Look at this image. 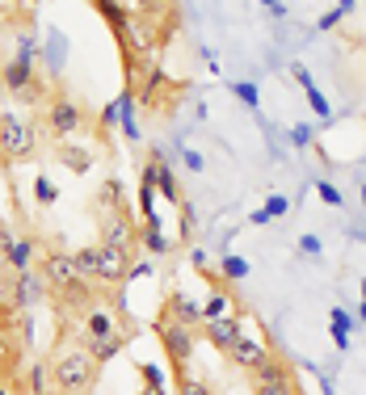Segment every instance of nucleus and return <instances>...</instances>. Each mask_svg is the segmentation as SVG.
Wrapping results in <instances>:
<instances>
[{
	"instance_id": "obj_1",
	"label": "nucleus",
	"mask_w": 366,
	"mask_h": 395,
	"mask_svg": "<svg viewBox=\"0 0 366 395\" xmlns=\"http://www.w3.org/2000/svg\"><path fill=\"white\" fill-rule=\"evenodd\" d=\"M97 358L80 345V341H60L55 358L46 362V374H51V387L60 395H89V387L97 383Z\"/></svg>"
},
{
	"instance_id": "obj_2",
	"label": "nucleus",
	"mask_w": 366,
	"mask_h": 395,
	"mask_svg": "<svg viewBox=\"0 0 366 395\" xmlns=\"http://www.w3.org/2000/svg\"><path fill=\"white\" fill-rule=\"evenodd\" d=\"M127 341V328L118 324L114 307H89L84 311V328H80V345L97 358V362H110Z\"/></svg>"
},
{
	"instance_id": "obj_3",
	"label": "nucleus",
	"mask_w": 366,
	"mask_h": 395,
	"mask_svg": "<svg viewBox=\"0 0 366 395\" xmlns=\"http://www.w3.org/2000/svg\"><path fill=\"white\" fill-rule=\"evenodd\" d=\"M34 151V127L13 118V114H0V156L5 160H26Z\"/></svg>"
},
{
	"instance_id": "obj_4",
	"label": "nucleus",
	"mask_w": 366,
	"mask_h": 395,
	"mask_svg": "<svg viewBox=\"0 0 366 395\" xmlns=\"http://www.w3.org/2000/svg\"><path fill=\"white\" fill-rule=\"evenodd\" d=\"M194 341H198L194 324H181V320H173V315L165 311V320H161V345L169 349V358H173L177 366H185V362H190V353H194Z\"/></svg>"
},
{
	"instance_id": "obj_5",
	"label": "nucleus",
	"mask_w": 366,
	"mask_h": 395,
	"mask_svg": "<svg viewBox=\"0 0 366 395\" xmlns=\"http://www.w3.org/2000/svg\"><path fill=\"white\" fill-rule=\"evenodd\" d=\"M34 55H17V59H9L5 68H0V84H5L9 93H17L21 101H34Z\"/></svg>"
},
{
	"instance_id": "obj_6",
	"label": "nucleus",
	"mask_w": 366,
	"mask_h": 395,
	"mask_svg": "<svg viewBox=\"0 0 366 395\" xmlns=\"http://www.w3.org/2000/svg\"><path fill=\"white\" fill-rule=\"evenodd\" d=\"M156 46H161L156 21H152V17H139V13H131V21H127V34H122V50H127V55H156Z\"/></svg>"
},
{
	"instance_id": "obj_7",
	"label": "nucleus",
	"mask_w": 366,
	"mask_h": 395,
	"mask_svg": "<svg viewBox=\"0 0 366 395\" xmlns=\"http://www.w3.org/2000/svg\"><path fill=\"white\" fill-rule=\"evenodd\" d=\"M80 122H84V114H80L76 101H68V97H55V101H51L46 127H51V135H55V139H72V135L80 131Z\"/></svg>"
},
{
	"instance_id": "obj_8",
	"label": "nucleus",
	"mask_w": 366,
	"mask_h": 395,
	"mask_svg": "<svg viewBox=\"0 0 366 395\" xmlns=\"http://www.w3.org/2000/svg\"><path fill=\"white\" fill-rule=\"evenodd\" d=\"M97 248H101L97 282H127L131 277V252L127 248H114V244H97Z\"/></svg>"
},
{
	"instance_id": "obj_9",
	"label": "nucleus",
	"mask_w": 366,
	"mask_h": 395,
	"mask_svg": "<svg viewBox=\"0 0 366 395\" xmlns=\"http://www.w3.org/2000/svg\"><path fill=\"white\" fill-rule=\"evenodd\" d=\"M42 277L51 282V291H60V286H68V282H76L80 273H76V265H72V252H51V257L42 261Z\"/></svg>"
},
{
	"instance_id": "obj_10",
	"label": "nucleus",
	"mask_w": 366,
	"mask_h": 395,
	"mask_svg": "<svg viewBox=\"0 0 366 395\" xmlns=\"http://www.w3.org/2000/svg\"><path fill=\"white\" fill-rule=\"evenodd\" d=\"M152 173H156V194L169 198V206H181V185H177V173L165 164V156H161V151L152 156Z\"/></svg>"
},
{
	"instance_id": "obj_11",
	"label": "nucleus",
	"mask_w": 366,
	"mask_h": 395,
	"mask_svg": "<svg viewBox=\"0 0 366 395\" xmlns=\"http://www.w3.org/2000/svg\"><path fill=\"white\" fill-rule=\"evenodd\" d=\"M202 328H206V341H211L215 349H223V353H228V349L240 341V336H244V332H240V324H236L232 315H223V320H211V324H202Z\"/></svg>"
},
{
	"instance_id": "obj_12",
	"label": "nucleus",
	"mask_w": 366,
	"mask_h": 395,
	"mask_svg": "<svg viewBox=\"0 0 366 395\" xmlns=\"http://www.w3.org/2000/svg\"><path fill=\"white\" fill-rule=\"evenodd\" d=\"M228 358H232L236 366H244V370H257V366L266 362L270 353H266V345H257L253 336H240V341H236V345L228 349Z\"/></svg>"
},
{
	"instance_id": "obj_13",
	"label": "nucleus",
	"mask_w": 366,
	"mask_h": 395,
	"mask_svg": "<svg viewBox=\"0 0 366 395\" xmlns=\"http://www.w3.org/2000/svg\"><path fill=\"white\" fill-rule=\"evenodd\" d=\"M135 240V228H131V219L118 210L110 223H106V228H101V244H114V248H127Z\"/></svg>"
},
{
	"instance_id": "obj_14",
	"label": "nucleus",
	"mask_w": 366,
	"mask_h": 395,
	"mask_svg": "<svg viewBox=\"0 0 366 395\" xmlns=\"http://www.w3.org/2000/svg\"><path fill=\"white\" fill-rule=\"evenodd\" d=\"M55 295H60V303H64L68 311H80V307H89V299H93V282L76 277V282H68V286H60Z\"/></svg>"
},
{
	"instance_id": "obj_15",
	"label": "nucleus",
	"mask_w": 366,
	"mask_h": 395,
	"mask_svg": "<svg viewBox=\"0 0 366 395\" xmlns=\"http://www.w3.org/2000/svg\"><path fill=\"white\" fill-rule=\"evenodd\" d=\"M165 93H173V84H169V76H165L161 68H156V72L147 76V84L139 89V101L152 105V109H161V105H165Z\"/></svg>"
},
{
	"instance_id": "obj_16",
	"label": "nucleus",
	"mask_w": 366,
	"mask_h": 395,
	"mask_svg": "<svg viewBox=\"0 0 366 395\" xmlns=\"http://www.w3.org/2000/svg\"><path fill=\"white\" fill-rule=\"evenodd\" d=\"M93 5H97V13L101 17H106L110 21V30H114V38L122 42V34H127V21H131V13L118 5V0H93Z\"/></svg>"
},
{
	"instance_id": "obj_17",
	"label": "nucleus",
	"mask_w": 366,
	"mask_h": 395,
	"mask_svg": "<svg viewBox=\"0 0 366 395\" xmlns=\"http://www.w3.org/2000/svg\"><path fill=\"white\" fill-rule=\"evenodd\" d=\"M253 395H299V391H295V378L278 370L274 378H253Z\"/></svg>"
},
{
	"instance_id": "obj_18",
	"label": "nucleus",
	"mask_w": 366,
	"mask_h": 395,
	"mask_svg": "<svg viewBox=\"0 0 366 395\" xmlns=\"http://www.w3.org/2000/svg\"><path fill=\"white\" fill-rule=\"evenodd\" d=\"M72 265H76V273H80L84 282H97V269H101V248H97V244H89V248L72 252Z\"/></svg>"
},
{
	"instance_id": "obj_19",
	"label": "nucleus",
	"mask_w": 366,
	"mask_h": 395,
	"mask_svg": "<svg viewBox=\"0 0 366 395\" xmlns=\"http://www.w3.org/2000/svg\"><path fill=\"white\" fill-rule=\"evenodd\" d=\"M169 315L181 320V324H194V328L202 324V307H194L185 295H173V299H169Z\"/></svg>"
},
{
	"instance_id": "obj_20",
	"label": "nucleus",
	"mask_w": 366,
	"mask_h": 395,
	"mask_svg": "<svg viewBox=\"0 0 366 395\" xmlns=\"http://www.w3.org/2000/svg\"><path fill=\"white\" fill-rule=\"evenodd\" d=\"M349 324H354L349 311H345V307H333V315H329V332H333V345H337V349L349 345Z\"/></svg>"
},
{
	"instance_id": "obj_21",
	"label": "nucleus",
	"mask_w": 366,
	"mask_h": 395,
	"mask_svg": "<svg viewBox=\"0 0 366 395\" xmlns=\"http://www.w3.org/2000/svg\"><path fill=\"white\" fill-rule=\"evenodd\" d=\"M30 261H34V244L30 240H13V252H9L13 273H30Z\"/></svg>"
},
{
	"instance_id": "obj_22",
	"label": "nucleus",
	"mask_w": 366,
	"mask_h": 395,
	"mask_svg": "<svg viewBox=\"0 0 366 395\" xmlns=\"http://www.w3.org/2000/svg\"><path fill=\"white\" fill-rule=\"evenodd\" d=\"M223 315H228V295H223V291H215L211 299H206V307H202V324L223 320Z\"/></svg>"
},
{
	"instance_id": "obj_23",
	"label": "nucleus",
	"mask_w": 366,
	"mask_h": 395,
	"mask_svg": "<svg viewBox=\"0 0 366 395\" xmlns=\"http://www.w3.org/2000/svg\"><path fill=\"white\" fill-rule=\"evenodd\" d=\"M139 236H143V244H147L152 252H169V248H173V240H165V236H161V228H152V223H143Z\"/></svg>"
},
{
	"instance_id": "obj_24",
	"label": "nucleus",
	"mask_w": 366,
	"mask_h": 395,
	"mask_svg": "<svg viewBox=\"0 0 366 395\" xmlns=\"http://www.w3.org/2000/svg\"><path fill=\"white\" fill-rule=\"evenodd\" d=\"M64 164L72 168V173H89V164H93V160H89L84 147H72V143H68V147H64Z\"/></svg>"
},
{
	"instance_id": "obj_25",
	"label": "nucleus",
	"mask_w": 366,
	"mask_h": 395,
	"mask_svg": "<svg viewBox=\"0 0 366 395\" xmlns=\"http://www.w3.org/2000/svg\"><path fill=\"white\" fill-rule=\"evenodd\" d=\"M219 265H223V269H219V273H223V277H228V282H240V277H244V273H248V261H244V257H236V252H232V257H223V261H219Z\"/></svg>"
},
{
	"instance_id": "obj_26",
	"label": "nucleus",
	"mask_w": 366,
	"mask_h": 395,
	"mask_svg": "<svg viewBox=\"0 0 366 395\" xmlns=\"http://www.w3.org/2000/svg\"><path fill=\"white\" fill-rule=\"evenodd\" d=\"M177 395H211V387L194 374H177Z\"/></svg>"
},
{
	"instance_id": "obj_27",
	"label": "nucleus",
	"mask_w": 366,
	"mask_h": 395,
	"mask_svg": "<svg viewBox=\"0 0 366 395\" xmlns=\"http://www.w3.org/2000/svg\"><path fill=\"white\" fill-rule=\"evenodd\" d=\"M135 13L139 17H161V13H169V0H135Z\"/></svg>"
},
{
	"instance_id": "obj_28",
	"label": "nucleus",
	"mask_w": 366,
	"mask_h": 395,
	"mask_svg": "<svg viewBox=\"0 0 366 395\" xmlns=\"http://www.w3.org/2000/svg\"><path fill=\"white\" fill-rule=\"evenodd\" d=\"M232 93L248 105V109H257L261 105V93H257V84H248V80H240V84H232Z\"/></svg>"
},
{
	"instance_id": "obj_29",
	"label": "nucleus",
	"mask_w": 366,
	"mask_h": 395,
	"mask_svg": "<svg viewBox=\"0 0 366 395\" xmlns=\"http://www.w3.org/2000/svg\"><path fill=\"white\" fill-rule=\"evenodd\" d=\"M34 198H38L42 206H51V202H55L60 194H55V185H51L46 177H34Z\"/></svg>"
},
{
	"instance_id": "obj_30",
	"label": "nucleus",
	"mask_w": 366,
	"mask_h": 395,
	"mask_svg": "<svg viewBox=\"0 0 366 395\" xmlns=\"http://www.w3.org/2000/svg\"><path fill=\"white\" fill-rule=\"evenodd\" d=\"M286 206H291L286 198L270 194V198H266V206H261V214H266V219H282V214H286Z\"/></svg>"
},
{
	"instance_id": "obj_31",
	"label": "nucleus",
	"mask_w": 366,
	"mask_h": 395,
	"mask_svg": "<svg viewBox=\"0 0 366 395\" xmlns=\"http://www.w3.org/2000/svg\"><path fill=\"white\" fill-rule=\"evenodd\" d=\"M307 105H311V109H316V114H320V118H329V97H324L320 89H307Z\"/></svg>"
},
{
	"instance_id": "obj_32",
	"label": "nucleus",
	"mask_w": 366,
	"mask_h": 395,
	"mask_svg": "<svg viewBox=\"0 0 366 395\" xmlns=\"http://www.w3.org/2000/svg\"><path fill=\"white\" fill-rule=\"evenodd\" d=\"M139 370H143V383H147V387H165V370H161V366H152V362H143Z\"/></svg>"
},
{
	"instance_id": "obj_33",
	"label": "nucleus",
	"mask_w": 366,
	"mask_h": 395,
	"mask_svg": "<svg viewBox=\"0 0 366 395\" xmlns=\"http://www.w3.org/2000/svg\"><path fill=\"white\" fill-rule=\"evenodd\" d=\"M9 252H13V232L0 223V265H9Z\"/></svg>"
},
{
	"instance_id": "obj_34",
	"label": "nucleus",
	"mask_w": 366,
	"mask_h": 395,
	"mask_svg": "<svg viewBox=\"0 0 366 395\" xmlns=\"http://www.w3.org/2000/svg\"><path fill=\"white\" fill-rule=\"evenodd\" d=\"M101 202H106L110 210H118V181H106V185H101V194H97Z\"/></svg>"
},
{
	"instance_id": "obj_35",
	"label": "nucleus",
	"mask_w": 366,
	"mask_h": 395,
	"mask_svg": "<svg viewBox=\"0 0 366 395\" xmlns=\"http://www.w3.org/2000/svg\"><path fill=\"white\" fill-rule=\"evenodd\" d=\"M316 190H320V202H329V206H341V190H337V185H329V181H320Z\"/></svg>"
},
{
	"instance_id": "obj_36",
	"label": "nucleus",
	"mask_w": 366,
	"mask_h": 395,
	"mask_svg": "<svg viewBox=\"0 0 366 395\" xmlns=\"http://www.w3.org/2000/svg\"><path fill=\"white\" fill-rule=\"evenodd\" d=\"M299 252H307V257H320V240L311 236V232H303V236H299Z\"/></svg>"
},
{
	"instance_id": "obj_37",
	"label": "nucleus",
	"mask_w": 366,
	"mask_h": 395,
	"mask_svg": "<svg viewBox=\"0 0 366 395\" xmlns=\"http://www.w3.org/2000/svg\"><path fill=\"white\" fill-rule=\"evenodd\" d=\"M291 143H295V147H307V143H311V127H307V122H299V127L291 131Z\"/></svg>"
},
{
	"instance_id": "obj_38",
	"label": "nucleus",
	"mask_w": 366,
	"mask_h": 395,
	"mask_svg": "<svg viewBox=\"0 0 366 395\" xmlns=\"http://www.w3.org/2000/svg\"><path fill=\"white\" fill-rule=\"evenodd\" d=\"M291 76H295V80H299L303 89H316V80H311V72H307L303 64H295V68H291Z\"/></svg>"
},
{
	"instance_id": "obj_39",
	"label": "nucleus",
	"mask_w": 366,
	"mask_h": 395,
	"mask_svg": "<svg viewBox=\"0 0 366 395\" xmlns=\"http://www.w3.org/2000/svg\"><path fill=\"white\" fill-rule=\"evenodd\" d=\"M181 156H185V168H194V173H202V156H198V151H190V147H185Z\"/></svg>"
},
{
	"instance_id": "obj_40",
	"label": "nucleus",
	"mask_w": 366,
	"mask_h": 395,
	"mask_svg": "<svg viewBox=\"0 0 366 395\" xmlns=\"http://www.w3.org/2000/svg\"><path fill=\"white\" fill-rule=\"evenodd\" d=\"M337 21H341V9H333V13H324V17H320V30H333Z\"/></svg>"
},
{
	"instance_id": "obj_41",
	"label": "nucleus",
	"mask_w": 366,
	"mask_h": 395,
	"mask_svg": "<svg viewBox=\"0 0 366 395\" xmlns=\"http://www.w3.org/2000/svg\"><path fill=\"white\" fill-rule=\"evenodd\" d=\"M139 395H169V391H165V387H147V383H143V391H139Z\"/></svg>"
},
{
	"instance_id": "obj_42",
	"label": "nucleus",
	"mask_w": 366,
	"mask_h": 395,
	"mask_svg": "<svg viewBox=\"0 0 366 395\" xmlns=\"http://www.w3.org/2000/svg\"><path fill=\"white\" fill-rule=\"evenodd\" d=\"M261 5H270V13H282V5H278V0H261Z\"/></svg>"
},
{
	"instance_id": "obj_43",
	"label": "nucleus",
	"mask_w": 366,
	"mask_h": 395,
	"mask_svg": "<svg viewBox=\"0 0 366 395\" xmlns=\"http://www.w3.org/2000/svg\"><path fill=\"white\" fill-rule=\"evenodd\" d=\"M337 9H341V13H349V9H354V0H337Z\"/></svg>"
},
{
	"instance_id": "obj_44",
	"label": "nucleus",
	"mask_w": 366,
	"mask_h": 395,
	"mask_svg": "<svg viewBox=\"0 0 366 395\" xmlns=\"http://www.w3.org/2000/svg\"><path fill=\"white\" fill-rule=\"evenodd\" d=\"M358 198H362V206H366V185H362V194H358Z\"/></svg>"
},
{
	"instance_id": "obj_45",
	"label": "nucleus",
	"mask_w": 366,
	"mask_h": 395,
	"mask_svg": "<svg viewBox=\"0 0 366 395\" xmlns=\"http://www.w3.org/2000/svg\"><path fill=\"white\" fill-rule=\"evenodd\" d=\"M0 395H13V391H9V387H0Z\"/></svg>"
},
{
	"instance_id": "obj_46",
	"label": "nucleus",
	"mask_w": 366,
	"mask_h": 395,
	"mask_svg": "<svg viewBox=\"0 0 366 395\" xmlns=\"http://www.w3.org/2000/svg\"><path fill=\"white\" fill-rule=\"evenodd\" d=\"M362 303H366V282H362Z\"/></svg>"
},
{
	"instance_id": "obj_47",
	"label": "nucleus",
	"mask_w": 366,
	"mask_h": 395,
	"mask_svg": "<svg viewBox=\"0 0 366 395\" xmlns=\"http://www.w3.org/2000/svg\"><path fill=\"white\" fill-rule=\"evenodd\" d=\"M362 320H366V303H362Z\"/></svg>"
}]
</instances>
